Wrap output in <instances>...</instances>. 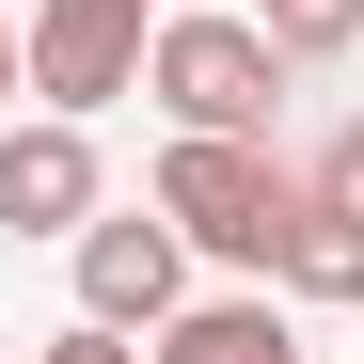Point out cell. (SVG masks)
Returning <instances> with one entry per match:
<instances>
[{
	"label": "cell",
	"instance_id": "3",
	"mask_svg": "<svg viewBox=\"0 0 364 364\" xmlns=\"http://www.w3.org/2000/svg\"><path fill=\"white\" fill-rule=\"evenodd\" d=\"M174 301H191V222L174 206H127V222H80V317H111V333H159Z\"/></svg>",
	"mask_w": 364,
	"mask_h": 364
},
{
	"label": "cell",
	"instance_id": "7",
	"mask_svg": "<svg viewBox=\"0 0 364 364\" xmlns=\"http://www.w3.org/2000/svg\"><path fill=\"white\" fill-rule=\"evenodd\" d=\"M285 301H364V206H333V191H301V222H285V269H269Z\"/></svg>",
	"mask_w": 364,
	"mask_h": 364
},
{
	"label": "cell",
	"instance_id": "4",
	"mask_svg": "<svg viewBox=\"0 0 364 364\" xmlns=\"http://www.w3.org/2000/svg\"><path fill=\"white\" fill-rule=\"evenodd\" d=\"M143 0H32V95L48 111H111V95H143Z\"/></svg>",
	"mask_w": 364,
	"mask_h": 364
},
{
	"label": "cell",
	"instance_id": "8",
	"mask_svg": "<svg viewBox=\"0 0 364 364\" xmlns=\"http://www.w3.org/2000/svg\"><path fill=\"white\" fill-rule=\"evenodd\" d=\"M285 64H333V48H364V0H269Z\"/></svg>",
	"mask_w": 364,
	"mask_h": 364
},
{
	"label": "cell",
	"instance_id": "1",
	"mask_svg": "<svg viewBox=\"0 0 364 364\" xmlns=\"http://www.w3.org/2000/svg\"><path fill=\"white\" fill-rule=\"evenodd\" d=\"M301 191H317V174H285L269 127H174L159 143V206L191 222V254H222V269H285Z\"/></svg>",
	"mask_w": 364,
	"mask_h": 364
},
{
	"label": "cell",
	"instance_id": "10",
	"mask_svg": "<svg viewBox=\"0 0 364 364\" xmlns=\"http://www.w3.org/2000/svg\"><path fill=\"white\" fill-rule=\"evenodd\" d=\"M317 191H333V206H364V111H348V127L317 143Z\"/></svg>",
	"mask_w": 364,
	"mask_h": 364
},
{
	"label": "cell",
	"instance_id": "9",
	"mask_svg": "<svg viewBox=\"0 0 364 364\" xmlns=\"http://www.w3.org/2000/svg\"><path fill=\"white\" fill-rule=\"evenodd\" d=\"M32 364H159V348H127V333H111V317H80V333H48Z\"/></svg>",
	"mask_w": 364,
	"mask_h": 364
},
{
	"label": "cell",
	"instance_id": "6",
	"mask_svg": "<svg viewBox=\"0 0 364 364\" xmlns=\"http://www.w3.org/2000/svg\"><path fill=\"white\" fill-rule=\"evenodd\" d=\"M159 364H301V333H285V301H174Z\"/></svg>",
	"mask_w": 364,
	"mask_h": 364
},
{
	"label": "cell",
	"instance_id": "5",
	"mask_svg": "<svg viewBox=\"0 0 364 364\" xmlns=\"http://www.w3.org/2000/svg\"><path fill=\"white\" fill-rule=\"evenodd\" d=\"M95 222V111L0 127V237H80Z\"/></svg>",
	"mask_w": 364,
	"mask_h": 364
},
{
	"label": "cell",
	"instance_id": "2",
	"mask_svg": "<svg viewBox=\"0 0 364 364\" xmlns=\"http://www.w3.org/2000/svg\"><path fill=\"white\" fill-rule=\"evenodd\" d=\"M143 95L174 111V127H269L285 111V32L237 16V0H174L159 48H143Z\"/></svg>",
	"mask_w": 364,
	"mask_h": 364
},
{
	"label": "cell",
	"instance_id": "11",
	"mask_svg": "<svg viewBox=\"0 0 364 364\" xmlns=\"http://www.w3.org/2000/svg\"><path fill=\"white\" fill-rule=\"evenodd\" d=\"M16 95H32V32L0 16V127H16Z\"/></svg>",
	"mask_w": 364,
	"mask_h": 364
}]
</instances>
